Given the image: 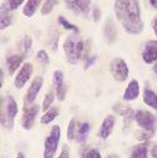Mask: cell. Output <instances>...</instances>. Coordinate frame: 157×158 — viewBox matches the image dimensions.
<instances>
[{
    "instance_id": "1",
    "label": "cell",
    "mask_w": 157,
    "mask_h": 158,
    "mask_svg": "<svg viewBox=\"0 0 157 158\" xmlns=\"http://www.w3.org/2000/svg\"><path fill=\"white\" fill-rule=\"evenodd\" d=\"M115 14L126 32L138 35L143 30L138 0H115Z\"/></svg>"
},
{
    "instance_id": "2",
    "label": "cell",
    "mask_w": 157,
    "mask_h": 158,
    "mask_svg": "<svg viewBox=\"0 0 157 158\" xmlns=\"http://www.w3.org/2000/svg\"><path fill=\"white\" fill-rule=\"evenodd\" d=\"M84 51H85V43L83 37L76 32L70 34L64 41V52L66 60L71 65H75L84 56Z\"/></svg>"
},
{
    "instance_id": "3",
    "label": "cell",
    "mask_w": 157,
    "mask_h": 158,
    "mask_svg": "<svg viewBox=\"0 0 157 158\" xmlns=\"http://www.w3.org/2000/svg\"><path fill=\"white\" fill-rule=\"evenodd\" d=\"M18 111V103L11 96L2 98V126L4 128L10 130L14 127V118L16 117Z\"/></svg>"
},
{
    "instance_id": "4",
    "label": "cell",
    "mask_w": 157,
    "mask_h": 158,
    "mask_svg": "<svg viewBox=\"0 0 157 158\" xmlns=\"http://www.w3.org/2000/svg\"><path fill=\"white\" fill-rule=\"evenodd\" d=\"M60 138H61V130L57 125H55L51 127L49 136L45 138L43 158H54V156L57 151V147H59Z\"/></svg>"
},
{
    "instance_id": "5",
    "label": "cell",
    "mask_w": 157,
    "mask_h": 158,
    "mask_svg": "<svg viewBox=\"0 0 157 158\" xmlns=\"http://www.w3.org/2000/svg\"><path fill=\"white\" fill-rule=\"evenodd\" d=\"M110 72L116 81L124 82L129 77V66L124 59L115 57L110 62Z\"/></svg>"
},
{
    "instance_id": "6",
    "label": "cell",
    "mask_w": 157,
    "mask_h": 158,
    "mask_svg": "<svg viewBox=\"0 0 157 158\" xmlns=\"http://www.w3.org/2000/svg\"><path fill=\"white\" fill-rule=\"evenodd\" d=\"M135 121L137 125L146 131H155V125H156V117L152 112L145 111V110H138L135 114Z\"/></svg>"
},
{
    "instance_id": "7",
    "label": "cell",
    "mask_w": 157,
    "mask_h": 158,
    "mask_svg": "<svg viewBox=\"0 0 157 158\" xmlns=\"http://www.w3.org/2000/svg\"><path fill=\"white\" fill-rule=\"evenodd\" d=\"M40 111V106L37 103H32L29 106H24V111H23V118H21V126L24 130L29 131L32 128L34 123H35V118Z\"/></svg>"
},
{
    "instance_id": "8",
    "label": "cell",
    "mask_w": 157,
    "mask_h": 158,
    "mask_svg": "<svg viewBox=\"0 0 157 158\" xmlns=\"http://www.w3.org/2000/svg\"><path fill=\"white\" fill-rule=\"evenodd\" d=\"M44 85V78L41 76H36L34 80L31 81L30 86H29V90L25 95V98H24V105L25 106H29V105H32L34 101L36 100L39 92H40L41 87Z\"/></svg>"
},
{
    "instance_id": "9",
    "label": "cell",
    "mask_w": 157,
    "mask_h": 158,
    "mask_svg": "<svg viewBox=\"0 0 157 158\" xmlns=\"http://www.w3.org/2000/svg\"><path fill=\"white\" fill-rule=\"evenodd\" d=\"M53 82H54V90L56 92V97L59 101H64L66 97L67 87L64 82V73L60 70L54 71L53 73Z\"/></svg>"
},
{
    "instance_id": "10",
    "label": "cell",
    "mask_w": 157,
    "mask_h": 158,
    "mask_svg": "<svg viewBox=\"0 0 157 158\" xmlns=\"http://www.w3.org/2000/svg\"><path fill=\"white\" fill-rule=\"evenodd\" d=\"M142 60L145 64L152 65L157 62V40H150L145 44L142 50Z\"/></svg>"
},
{
    "instance_id": "11",
    "label": "cell",
    "mask_w": 157,
    "mask_h": 158,
    "mask_svg": "<svg viewBox=\"0 0 157 158\" xmlns=\"http://www.w3.org/2000/svg\"><path fill=\"white\" fill-rule=\"evenodd\" d=\"M31 73H32V65H31L30 62H25V64L21 66V69L19 70L16 77L14 78V85H15V87L19 89V90L23 89V87L26 85V82L29 81V78L31 77Z\"/></svg>"
},
{
    "instance_id": "12",
    "label": "cell",
    "mask_w": 157,
    "mask_h": 158,
    "mask_svg": "<svg viewBox=\"0 0 157 158\" xmlns=\"http://www.w3.org/2000/svg\"><path fill=\"white\" fill-rule=\"evenodd\" d=\"M113 111L116 113H119L120 116H122L125 127H129L130 123H131V121L135 120L136 112L130 106H126V105H122V103H116V105H113Z\"/></svg>"
},
{
    "instance_id": "13",
    "label": "cell",
    "mask_w": 157,
    "mask_h": 158,
    "mask_svg": "<svg viewBox=\"0 0 157 158\" xmlns=\"http://www.w3.org/2000/svg\"><path fill=\"white\" fill-rule=\"evenodd\" d=\"M90 0H72V2L67 3V8L75 13V14H80V15H87L90 10Z\"/></svg>"
},
{
    "instance_id": "14",
    "label": "cell",
    "mask_w": 157,
    "mask_h": 158,
    "mask_svg": "<svg viewBox=\"0 0 157 158\" xmlns=\"http://www.w3.org/2000/svg\"><path fill=\"white\" fill-rule=\"evenodd\" d=\"M104 36L108 44H113L117 39V27L112 20V18H107L104 24Z\"/></svg>"
},
{
    "instance_id": "15",
    "label": "cell",
    "mask_w": 157,
    "mask_h": 158,
    "mask_svg": "<svg viewBox=\"0 0 157 158\" xmlns=\"http://www.w3.org/2000/svg\"><path fill=\"white\" fill-rule=\"evenodd\" d=\"M115 116L112 114H107L105 118H104V121L100 126V130H99V136L100 138L102 139H106L108 138V136L112 133V130H113V126H115Z\"/></svg>"
},
{
    "instance_id": "16",
    "label": "cell",
    "mask_w": 157,
    "mask_h": 158,
    "mask_svg": "<svg viewBox=\"0 0 157 158\" xmlns=\"http://www.w3.org/2000/svg\"><path fill=\"white\" fill-rule=\"evenodd\" d=\"M138 95H140V84L137 80H132L129 82L122 98H124V101H134L138 97Z\"/></svg>"
},
{
    "instance_id": "17",
    "label": "cell",
    "mask_w": 157,
    "mask_h": 158,
    "mask_svg": "<svg viewBox=\"0 0 157 158\" xmlns=\"http://www.w3.org/2000/svg\"><path fill=\"white\" fill-rule=\"evenodd\" d=\"M23 60H24V54H14V55H10V56L6 57L5 62H6V66H8L9 75L13 76L16 72V70L20 67Z\"/></svg>"
},
{
    "instance_id": "18",
    "label": "cell",
    "mask_w": 157,
    "mask_h": 158,
    "mask_svg": "<svg viewBox=\"0 0 157 158\" xmlns=\"http://www.w3.org/2000/svg\"><path fill=\"white\" fill-rule=\"evenodd\" d=\"M10 11L11 10L8 8L5 3L2 4V11H0V14H2V19H0V27H2V30H5L6 27H9L13 23V16Z\"/></svg>"
},
{
    "instance_id": "19",
    "label": "cell",
    "mask_w": 157,
    "mask_h": 158,
    "mask_svg": "<svg viewBox=\"0 0 157 158\" xmlns=\"http://www.w3.org/2000/svg\"><path fill=\"white\" fill-rule=\"evenodd\" d=\"M90 123L89 122H83L77 126V132H76V141L78 143H85L86 139H87V136H89V132H90Z\"/></svg>"
},
{
    "instance_id": "20",
    "label": "cell",
    "mask_w": 157,
    "mask_h": 158,
    "mask_svg": "<svg viewBox=\"0 0 157 158\" xmlns=\"http://www.w3.org/2000/svg\"><path fill=\"white\" fill-rule=\"evenodd\" d=\"M130 158H148V144L147 142L135 146L131 151Z\"/></svg>"
},
{
    "instance_id": "21",
    "label": "cell",
    "mask_w": 157,
    "mask_h": 158,
    "mask_svg": "<svg viewBox=\"0 0 157 158\" xmlns=\"http://www.w3.org/2000/svg\"><path fill=\"white\" fill-rule=\"evenodd\" d=\"M143 103L157 111V94L153 92L150 87L143 90Z\"/></svg>"
},
{
    "instance_id": "22",
    "label": "cell",
    "mask_w": 157,
    "mask_h": 158,
    "mask_svg": "<svg viewBox=\"0 0 157 158\" xmlns=\"http://www.w3.org/2000/svg\"><path fill=\"white\" fill-rule=\"evenodd\" d=\"M43 0H28L24 9H23V14L26 16V18H31L35 11L39 9V6L41 5Z\"/></svg>"
},
{
    "instance_id": "23",
    "label": "cell",
    "mask_w": 157,
    "mask_h": 158,
    "mask_svg": "<svg viewBox=\"0 0 157 158\" xmlns=\"http://www.w3.org/2000/svg\"><path fill=\"white\" fill-rule=\"evenodd\" d=\"M59 116V108L57 107H51L50 110H48L46 112H44V114L40 118V122L43 125H49L51 123L55 118Z\"/></svg>"
},
{
    "instance_id": "24",
    "label": "cell",
    "mask_w": 157,
    "mask_h": 158,
    "mask_svg": "<svg viewBox=\"0 0 157 158\" xmlns=\"http://www.w3.org/2000/svg\"><path fill=\"white\" fill-rule=\"evenodd\" d=\"M77 125H76V120L75 118H71L69 125H67V131H66V136L69 141H72L76 138V132H77Z\"/></svg>"
},
{
    "instance_id": "25",
    "label": "cell",
    "mask_w": 157,
    "mask_h": 158,
    "mask_svg": "<svg viewBox=\"0 0 157 158\" xmlns=\"http://www.w3.org/2000/svg\"><path fill=\"white\" fill-rule=\"evenodd\" d=\"M57 4H59V0H45L44 4H43V6H41V14H43V15L50 14Z\"/></svg>"
},
{
    "instance_id": "26",
    "label": "cell",
    "mask_w": 157,
    "mask_h": 158,
    "mask_svg": "<svg viewBox=\"0 0 157 158\" xmlns=\"http://www.w3.org/2000/svg\"><path fill=\"white\" fill-rule=\"evenodd\" d=\"M57 20H59V24L64 27V29H66V30H70V31H72V32H76V34H78L80 32V30H78V27L76 26V25H74V24H71V23H69L62 15H60L59 18H57Z\"/></svg>"
},
{
    "instance_id": "27",
    "label": "cell",
    "mask_w": 157,
    "mask_h": 158,
    "mask_svg": "<svg viewBox=\"0 0 157 158\" xmlns=\"http://www.w3.org/2000/svg\"><path fill=\"white\" fill-rule=\"evenodd\" d=\"M54 100H55V94H54L53 91L48 92V94L45 95V97H44L41 110H43L44 112H46L48 110H50V108H51V105H53V102H54Z\"/></svg>"
},
{
    "instance_id": "28",
    "label": "cell",
    "mask_w": 157,
    "mask_h": 158,
    "mask_svg": "<svg viewBox=\"0 0 157 158\" xmlns=\"http://www.w3.org/2000/svg\"><path fill=\"white\" fill-rule=\"evenodd\" d=\"M81 158H102L101 153L96 148H85L81 151Z\"/></svg>"
},
{
    "instance_id": "29",
    "label": "cell",
    "mask_w": 157,
    "mask_h": 158,
    "mask_svg": "<svg viewBox=\"0 0 157 158\" xmlns=\"http://www.w3.org/2000/svg\"><path fill=\"white\" fill-rule=\"evenodd\" d=\"M36 59L37 61L43 64V65H49L50 64V59H49V54L45 50H39L36 54Z\"/></svg>"
},
{
    "instance_id": "30",
    "label": "cell",
    "mask_w": 157,
    "mask_h": 158,
    "mask_svg": "<svg viewBox=\"0 0 157 158\" xmlns=\"http://www.w3.org/2000/svg\"><path fill=\"white\" fill-rule=\"evenodd\" d=\"M31 45H32V40H31V37H30L29 35H26V36H24V37L21 39V49H23V51H24V55L30 51Z\"/></svg>"
},
{
    "instance_id": "31",
    "label": "cell",
    "mask_w": 157,
    "mask_h": 158,
    "mask_svg": "<svg viewBox=\"0 0 157 158\" xmlns=\"http://www.w3.org/2000/svg\"><path fill=\"white\" fill-rule=\"evenodd\" d=\"M155 135V131H146V130H141L138 133H137V137L140 141H145L147 142L150 138H152Z\"/></svg>"
},
{
    "instance_id": "32",
    "label": "cell",
    "mask_w": 157,
    "mask_h": 158,
    "mask_svg": "<svg viewBox=\"0 0 157 158\" xmlns=\"http://www.w3.org/2000/svg\"><path fill=\"white\" fill-rule=\"evenodd\" d=\"M23 3H24V0H8L5 4L8 5V8H9L10 10H16V9H19V6H20Z\"/></svg>"
},
{
    "instance_id": "33",
    "label": "cell",
    "mask_w": 157,
    "mask_h": 158,
    "mask_svg": "<svg viewBox=\"0 0 157 158\" xmlns=\"http://www.w3.org/2000/svg\"><path fill=\"white\" fill-rule=\"evenodd\" d=\"M92 19H94L95 23L100 21V19H101V10H100V8L96 6V5H95L94 9H92Z\"/></svg>"
},
{
    "instance_id": "34",
    "label": "cell",
    "mask_w": 157,
    "mask_h": 158,
    "mask_svg": "<svg viewBox=\"0 0 157 158\" xmlns=\"http://www.w3.org/2000/svg\"><path fill=\"white\" fill-rule=\"evenodd\" d=\"M69 157H70V148H69V146L65 144L62 147V149H61V152H60L57 158H69Z\"/></svg>"
},
{
    "instance_id": "35",
    "label": "cell",
    "mask_w": 157,
    "mask_h": 158,
    "mask_svg": "<svg viewBox=\"0 0 157 158\" xmlns=\"http://www.w3.org/2000/svg\"><path fill=\"white\" fill-rule=\"evenodd\" d=\"M59 34L56 32V34H54V36L51 37V49L53 50H56V48H57V41H59Z\"/></svg>"
},
{
    "instance_id": "36",
    "label": "cell",
    "mask_w": 157,
    "mask_h": 158,
    "mask_svg": "<svg viewBox=\"0 0 157 158\" xmlns=\"http://www.w3.org/2000/svg\"><path fill=\"white\" fill-rule=\"evenodd\" d=\"M96 59H97V56H90V57H87V59H86V62H85V69L87 70V69L96 61Z\"/></svg>"
},
{
    "instance_id": "37",
    "label": "cell",
    "mask_w": 157,
    "mask_h": 158,
    "mask_svg": "<svg viewBox=\"0 0 157 158\" xmlns=\"http://www.w3.org/2000/svg\"><path fill=\"white\" fill-rule=\"evenodd\" d=\"M150 153H151V157H152V158H157V144L151 148Z\"/></svg>"
},
{
    "instance_id": "38",
    "label": "cell",
    "mask_w": 157,
    "mask_h": 158,
    "mask_svg": "<svg viewBox=\"0 0 157 158\" xmlns=\"http://www.w3.org/2000/svg\"><path fill=\"white\" fill-rule=\"evenodd\" d=\"M152 30H153V32L157 35V16L152 20Z\"/></svg>"
},
{
    "instance_id": "39",
    "label": "cell",
    "mask_w": 157,
    "mask_h": 158,
    "mask_svg": "<svg viewBox=\"0 0 157 158\" xmlns=\"http://www.w3.org/2000/svg\"><path fill=\"white\" fill-rule=\"evenodd\" d=\"M150 4H151V6H152L153 9L157 10V0H150Z\"/></svg>"
},
{
    "instance_id": "40",
    "label": "cell",
    "mask_w": 157,
    "mask_h": 158,
    "mask_svg": "<svg viewBox=\"0 0 157 158\" xmlns=\"http://www.w3.org/2000/svg\"><path fill=\"white\" fill-rule=\"evenodd\" d=\"M106 158H119V156H117V154H113V153H110Z\"/></svg>"
},
{
    "instance_id": "41",
    "label": "cell",
    "mask_w": 157,
    "mask_h": 158,
    "mask_svg": "<svg viewBox=\"0 0 157 158\" xmlns=\"http://www.w3.org/2000/svg\"><path fill=\"white\" fill-rule=\"evenodd\" d=\"M152 71H153V73L157 76V62L155 64V66H153V69H152Z\"/></svg>"
},
{
    "instance_id": "42",
    "label": "cell",
    "mask_w": 157,
    "mask_h": 158,
    "mask_svg": "<svg viewBox=\"0 0 157 158\" xmlns=\"http://www.w3.org/2000/svg\"><path fill=\"white\" fill-rule=\"evenodd\" d=\"M16 158H25V156H24L23 152H19V153L16 154Z\"/></svg>"
},
{
    "instance_id": "43",
    "label": "cell",
    "mask_w": 157,
    "mask_h": 158,
    "mask_svg": "<svg viewBox=\"0 0 157 158\" xmlns=\"http://www.w3.org/2000/svg\"><path fill=\"white\" fill-rule=\"evenodd\" d=\"M3 82H4V72L2 70V85H3Z\"/></svg>"
},
{
    "instance_id": "44",
    "label": "cell",
    "mask_w": 157,
    "mask_h": 158,
    "mask_svg": "<svg viewBox=\"0 0 157 158\" xmlns=\"http://www.w3.org/2000/svg\"><path fill=\"white\" fill-rule=\"evenodd\" d=\"M70 2H72V0H65V3L67 4V3H70Z\"/></svg>"
},
{
    "instance_id": "45",
    "label": "cell",
    "mask_w": 157,
    "mask_h": 158,
    "mask_svg": "<svg viewBox=\"0 0 157 158\" xmlns=\"http://www.w3.org/2000/svg\"><path fill=\"white\" fill-rule=\"evenodd\" d=\"M2 158H5V157H2Z\"/></svg>"
}]
</instances>
